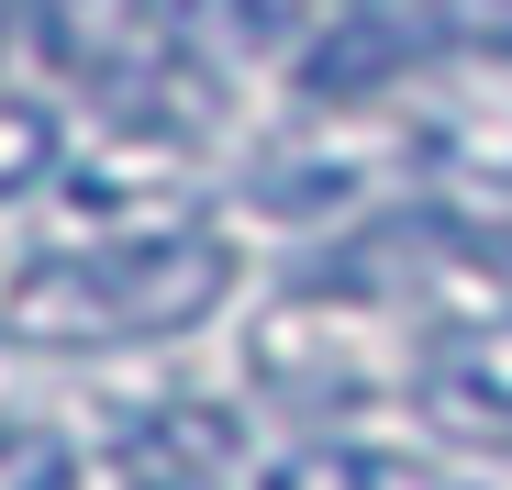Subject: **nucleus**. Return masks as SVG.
I'll return each instance as SVG.
<instances>
[{
	"label": "nucleus",
	"mask_w": 512,
	"mask_h": 490,
	"mask_svg": "<svg viewBox=\"0 0 512 490\" xmlns=\"http://www.w3.org/2000/svg\"><path fill=\"white\" fill-rule=\"evenodd\" d=\"M234 301V245L212 223H156V234H78L34 257L0 290V335L12 346H167Z\"/></svg>",
	"instance_id": "obj_1"
},
{
	"label": "nucleus",
	"mask_w": 512,
	"mask_h": 490,
	"mask_svg": "<svg viewBox=\"0 0 512 490\" xmlns=\"http://www.w3.org/2000/svg\"><path fill=\"white\" fill-rule=\"evenodd\" d=\"M412 346L423 335H401L390 301H357V290L312 279L245 335V379L268 401H290V413H357L379 390H412Z\"/></svg>",
	"instance_id": "obj_2"
},
{
	"label": "nucleus",
	"mask_w": 512,
	"mask_h": 490,
	"mask_svg": "<svg viewBox=\"0 0 512 490\" xmlns=\"http://www.w3.org/2000/svg\"><path fill=\"white\" fill-rule=\"evenodd\" d=\"M446 56H457V0H323L290 90L301 101H379L401 78H435Z\"/></svg>",
	"instance_id": "obj_3"
},
{
	"label": "nucleus",
	"mask_w": 512,
	"mask_h": 490,
	"mask_svg": "<svg viewBox=\"0 0 512 490\" xmlns=\"http://www.w3.org/2000/svg\"><path fill=\"white\" fill-rule=\"evenodd\" d=\"M34 34L67 78H90L112 112H156L167 67H201L179 0H34Z\"/></svg>",
	"instance_id": "obj_4"
},
{
	"label": "nucleus",
	"mask_w": 512,
	"mask_h": 490,
	"mask_svg": "<svg viewBox=\"0 0 512 490\" xmlns=\"http://www.w3.org/2000/svg\"><path fill=\"white\" fill-rule=\"evenodd\" d=\"M67 212L90 234H156V223H201V156L179 123L123 112L101 145L67 156Z\"/></svg>",
	"instance_id": "obj_5"
},
{
	"label": "nucleus",
	"mask_w": 512,
	"mask_h": 490,
	"mask_svg": "<svg viewBox=\"0 0 512 490\" xmlns=\"http://www.w3.org/2000/svg\"><path fill=\"white\" fill-rule=\"evenodd\" d=\"M412 168L446 190H512V56H446L412 112Z\"/></svg>",
	"instance_id": "obj_6"
},
{
	"label": "nucleus",
	"mask_w": 512,
	"mask_h": 490,
	"mask_svg": "<svg viewBox=\"0 0 512 490\" xmlns=\"http://www.w3.org/2000/svg\"><path fill=\"white\" fill-rule=\"evenodd\" d=\"M412 401L457 435H512V301H457L412 346Z\"/></svg>",
	"instance_id": "obj_7"
},
{
	"label": "nucleus",
	"mask_w": 512,
	"mask_h": 490,
	"mask_svg": "<svg viewBox=\"0 0 512 490\" xmlns=\"http://www.w3.org/2000/svg\"><path fill=\"white\" fill-rule=\"evenodd\" d=\"M223 468H234V424L201 413V401L145 413V424L123 435V479H134V490H212Z\"/></svg>",
	"instance_id": "obj_8"
},
{
	"label": "nucleus",
	"mask_w": 512,
	"mask_h": 490,
	"mask_svg": "<svg viewBox=\"0 0 512 490\" xmlns=\"http://www.w3.org/2000/svg\"><path fill=\"white\" fill-rule=\"evenodd\" d=\"M268 490H435V457L401 446H301L268 468Z\"/></svg>",
	"instance_id": "obj_9"
},
{
	"label": "nucleus",
	"mask_w": 512,
	"mask_h": 490,
	"mask_svg": "<svg viewBox=\"0 0 512 490\" xmlns=\"http://www.w3.org/2000/svg\"><path fill=\"white\" fill-rule=\"evenodd\" d=\"M268 212H334V201H357V156H312V145H279L268 168L245 179Z\"/></svg>",
	"instance_id": "obj_10"
},
{
	"label": "nucleus",
	"mask_w": 512,
	"mask_h": 490,
	"mask_svg": "<svg viewBox=\"0 0 512 490\" xmlns=\"http://www.w3.org/2000/svg\"><path fill=\"white\" fill-rule=\"evenodd\" d=\"M0 490H78V446L56 424H0Z\"/></svg>",
	"instance_id": "obj_11"
},
{
	"label": "nucleus",
	"mask_w": 512,
	"mask_h": 490,
	"mask_svg": "<svg viewBox=\"0 0 512 490\" xmlns=\"http://www.w3.org/2000/svg\"><path fill=\"white\" fill-rule=\"evenodd\" d=\"M45 168H56V112H34V101H0V201H23Z\"/></svg>",
	"instance_id": "obj_12"
},
{
	"label": "nucleus",
	"mask_w": 512,
	"mask_h": 490,
	"mask_svg": "<svg viewBox=\"0 0 512 490\" xmlns=\"http://www.w3.org/2000/svg\"><path fill=\"white\" fill-rule=\"evenodd\" d=\"M435 490H512V435H468V457H435Z\"/></svg>",
	"instance_id": "obj_13"
},
{
	"label": "nucleus",
	"mask_w": 512,
	"mask_h": 490,
	"mask_svg": "<svg viewBox=\"0 0 512 490\" xmlns=\"http://www.w3.org/2000/svg\"><path fill=\"white\" fill-rule=\"evenodd\" d=\"M457 45L468 56H512V0H457Z\"/></svg>",
	"instance_id": "obj_14"
},
{
	"label": "nucleus",
	"mask_w": 512,
	"mask_h": 490,
	"mask_svg": "<svg viewBox=\"0 0 512 490\" xmlns=\"http://www.w3.org/2000/svg\"><path fill=\"white\" fill-rule=\"evenodd\" d=\"M501 268H512V234H501Z\"/></svg>",
	"instance_id": "obj_15"
}]
</instances>
